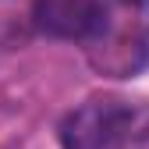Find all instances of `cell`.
Listing matches in <instances>:
<instances>
[{
  "mask_svg": "<svg viewBox=\"0 0 149 149\" xmlns=\"http://www.w3.org/2000/svg\"><path fill=\"white\" fill-rule=\"evenodd\" d=\"M85 61L103 78H135L149 64V18L132 0H103L85 36Z\"/></svg>",
  "mask_w": 149,
  "mask_h": 149,
  "instance_id": "1",
  "label": "cell"
},
{
  "mask_svg": "<svg viewBox=\"0 0 149 149\" xmlns=\"http://www.w3.org/2000/svg\"><path fill=\"white\" fill-rule=\"evenodd\" d=\"M135 110L121 96H92L78 103L61 124L64 149H124L132 142Z\"/></svg>",
  "mask_w": 149,
  "mask_h": 149,
  "instance_id": "2",
  "label": "cell"
},
{
  "mask_svg": "<svg viewBox=\"0 0 149 149\" xmlns=\"http://www.w3.org/2000/svg\"><path fill=\"white\" fill-rule=\"evenodd\" d=\"M103 0H36V29L53 39H85Z\"/></svg>",
  "mask_w": 149,
  "mask_h": 149,
  "instance_id": "3",
  "label": "cell"
},
{
  "mask_svg": "<svg viewBox=\"0 0 149 149\" xmlns=\"http://www.w3.org/2000/svg\"><path fill=\"white\" fill-rule=\"evenodd\" d=\"M124 149H149V132H146V135H139L135 142H128Z\"/></svg>",
  "mask_w": 149,
  "mask_h": 149,
  "instance_id": "4",
  "label": "cell"
},
{
  "mask_svg": "<svg viewBox=\"0 0 149 149\" xmlns=\"http://www.w3.org/2000/svg\"><path fill=\"white\" fill-rule=\"evenodd\" d=\"M132 4H139V7H149V0H132Z\"/></svg>",
  "mask_w": 149,
  "mask_h": 149,
  "instance_id": "5",
  "label": "cell"
}]
</instances>
